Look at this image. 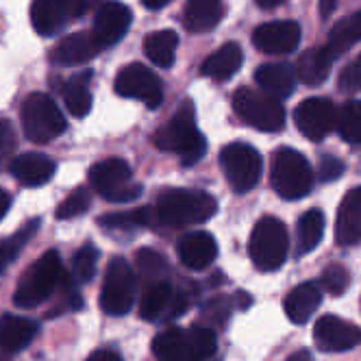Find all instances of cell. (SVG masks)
Returning a JSON list of instances; mask_svg holds the SVG:
<instances>
[{
	"label": "cell",
	"instance_id": "f35d334b",
	"mask_svg": "<svg viewBox=\"0 0 361 361\" xmlns=\"http://www.w3.org/2000/svg\"><path fill=\"white\" fill-rule=\"evenodd\" d=\"M98 266V250L94 244H85L74 252L72 259V279L76 283H90L96 274Z\"/></svg>",
	"mask_w": 361,
	"mask_h": 361
},
{
	"label": "cell",
	"instance_id": "7c38bea8",
	"mask_svg": "<svg viewBox=\"0 0 361 361\" xmlns=\"http://www.w3.org/2000/svg\"><path fill=\"white\" fill-rule=\"evenodd\" d=\"M133 302H135V272L122 257H114L100 290V309L107 316L120 318L131 312Z\"/></svg>",
	"mask_w": 361,
	"mask_h": 361
},
{
	"label": "cell",
	"instance_id": "db71d44e",
	"mask_svg": "<svg viewBox=\"0 0 361 361\" xmlns=\"http://www.w3.org/2000/svg\"><path fill=\"white\" fill-rule=\"evenodd\" d=\"M0 361H9L7 355H5V350H0Z\"/></svg>",
	"mask_w": 361,
	"mask_h": 361
},
{
	"label": "cell",
	"instance_id": "c3c4849f",
	"mask_svg": "<svg viewBox=\"0 0 361 361\" xmlns=\"http://www.w3.org/2000/svg\"><path fill=\"white\" fill-rule=\"evenodd\" d=\"M9 207H11V196H9V192L0 190V220L7 216Z\"/></svg>",
	"mask_w": 361,
	"mask_h": 361
},
{
	"label": "cell",
	"instance_id": "9c48e42d",
	"mask_svg": "<svg viewBox=\"0 0 361 361\" xmlns=\"http://www.w3.org/2000/svg\"><path fill=\"white\" fill-rule=\"evenodd\" d=\"M233 109L242 122L255 126L257 131L276 133L286 126V109L281 100L259 90L240 87L233 94Z\"/></svg>",
	"mask_w": 361,
	"mask_h": 361
},
{
	"label": "cell",
	"instance_id": "7402d4cb",
	"mask_svg": "<svg viewBox=\"0 0 361 361\" xmlns=\"http://www.w3.org/2000/svg\"><path fill=\"white\" fill-rule=\"evenodd\" d=\"M322 305V290L316 281L300 283L286 298V316L294 324H305L312 320L316 309Z\"/></svg>",
	"mask_w": 361,
	"mask_h": 361
},
{
	"label": "cell",
	"instance_id": "4dcf8cb0",
	"mask_svg": "<svg viewBox=\"0 0 361 361\" xmlns=\"http://www.w3.org/2000/svg\"><path fill=\"white\" fill-rule=\"evenodd\" d=\"M90 83H92V72H79L74 74L72 79L63 85V100L66 107L74 118H85L92 109V92H90Z\"/></svg>",
	"mask_w": 361,
	"mask_h": 361
},
{
	"label": "cell",
	"instance_id": "ba28073f",
	"mask_svg": "<svg viewBox=\"0 0 361 361\" xmlns=\"http://www.w3.org/2000/svg\"><path fill=\"white\" fill-rule=\"evenodd\" d=\"M90 185L109 202H131L142 194V185L133 180L131 166L120 157H109L94 164L87 172Z\"/></svg>",
	"mask_w": 361,
	"mask_h": 361
},
{
	"label": "cell",
	"instance_id": "8d00e7d4",
	"mask_svg": "<svg viewBox=\"0 0 361 361\" xmlns=\"http://www.w3.org/2000/svg\"><path fill=\"white\" fill-rule=\"evenodd\" d=\"M231 309H233V298L231 296H216L209 302H204L200 309V322L212 331H222L231 320Z\"/></svg>",
	"mask_w": 361,
	"mask_h": 361
},
{
	"label": "cell",
	"instance_id": "681fc988",
	"mask_svg": "<svg viewBox=\"0 0 361 361\" xmlns=\"http://www.w3.org/2000/svg\"><path fill=\"white\" fill-rule=\"evenodd\" d=\"M335 7H338V0H320V16L322 18L333 16Z\"/></svg>",
	"mask_w": 361,
	"mask_h": 361
},
{
	"label": "cell",
	"instance_id": "52a82bcc",
	"mask_svg": "<svg viewBox=\"0 0 361 361\" xmlns=\"http://www.w3.org/2000/svg\"><path fill=\"white\" fill-rule=\"evenodd\" d=\"M290 238L288 228L279 218L266 216L255 224L248 252L257 270L262 272H274L288 259Z\"/></svg>",
	"mask_w": 361,
	"mask_h": 361
},
{
	"label": "cell",
	"instance_id": "d590c367",
	"mask_svg": "<svg viewBox=\"0 0 361 361\" xmlns=\"http://www.w3.org/2000/svg\"><path fill=\"white\" fill-rule=\"evenodd\" d=\"M342 140L348 144H361V100H348L338 109V126Z\"/></svg>",
	"mask_w": 361,
	"mask_h": 361
},
{
	"label": "cell",
	"instance_id": "e575fe53",
	"mask_svg": "<svg viewBox=\"0 0 361 361\" xmlns=\"http://www.w3.org/2000/svg\"><path fill=\"white\" fill-rule=\"evenodd\" d=\"M37 228H39V218H33V220H29L27 224H24L20 231H16L11 238L0 240V274H3L9 268V264L20 255L24 244H27L33 238V233H35Z\"/></svg>",
	"mask_w": 361,
	"mask_h": 361
},
{
	"label": "cell",
	"instance_id": "3957f363",
	"mask_svg": "<svg viewBox=\"0 0 361 361\" xmlns=\"http://www.w3.org/2000/svg\"><path fill=\"white\" fill-rule=\"evenodd\" d=\"M216 348V331L202 324L192 329L172 326L152 340V357L157 361H209Z\"/></svg>",
	"mask_w": 361,
	"mask_h": 361
},
{
	"label": "cell",
	"instance_id": "7dc6e473",
	"mask_svg": "<svg viewBox=\"0 0 361 361\" xmlns=\"http://www.w3.org/2000/svg\"><path fill=\"white\" fill-rule=\"evenodd\" d=\"M233 305L240 309V312H246V309L252 305V298H250V294H246V292H238L235 298H233Z\"/></svg>",
	"mask_w": 361,
	"mask_h": 361
},
{
	"label": "cell",
	"instance_id": "8992f818",
	"mask_svg": "<svg viewBox=\"0 0 361 361\" xmlns=\"http://www.w3.org/2000/svg\"><path fill=\"white\" fill-rule=\"evenodd\" d=\"M270 180L281 198L300 200L314 188V170L302 152L283 146L272 154Z\"/></svg>",
	"mask_w": 361,
	"mask_h": 361
},
{
	"label": "cell",
	"instance_id": "484cf974",
	"mask_svg": "<svg viewBox=\"0 0 361 361\" xmlns=\"http://www.w3.org/2000/svg\"><path fill=\"white\" fill-rule=\"evenodd\" d=\"M255 81L262 87V92L274 96V98H288L294 92V70L288 63H264L257 68Z\"/></svg>",
	"mask_w": 361,
	"mask_h": 361
},
{
	"label": "cell",
	"instance_id": "7bdbcfd3",
	"mask_svg": "<svg viewBox=\"0 0 361 361\" xmlns=\"http://www.w3.org/2000/svg\"><path fill=\"white\" fill-rule=\"evenodd\" d=\"M338 87L346 94L361 92V53L348 66H344L338 79Z\"/></svg>",
	"mask_w": 361,
	"mask_h": 361
},
{
	"label": "cell",
	"instance_id": "44dd1931",
	"mask_svg": "<svg viewBox=\"0 0 361 361\" xmlns=\"http://www.w3.org/2000/svg\"><path fill=\"white\" fill-rule=\"evenodd\" d=\"M335 240L340 246H355L361 242V185L350 190L340 202Z\"/></svg>",
	"mask_w": 361,
	"mask_h": 361
},
{
	"label": "cell",
	"instance_id": "603a6c76",
	"mask_svg": "<svg viewBox=\"0 0 361 361\" xmlns=\"http://www.w3.org/2000/svg\"><path fill=\"white\" fill-rule=\"evenodd\" d=\"M39 333V324L22 318V316H13V314H5L0 316V350L5 353H18L24 350Z\"/></svg>",
	"mask_w": 361,
	"mask_h": 361
},
{
	"label": "cell",
	"instance_id": "f546056e",
	"mask_svg": "<svg viewBox=\"0 0 361 361\" xmlns=\"http://www.w3.org/2000/svg\"><path fill=\"white\" fill-rule=\"evenodd\" d=\"M324 235V214L320 209H309L296 222V257H305L318 248Z\"/></svg>",
	"mask_w": 361,
	"mask_h": 361
},
{
	"label": "cell",
	"instance_id": "2e32d148",
	"mask_svg": "<svg viewBox=\"0 0 361 361\" xmlns=\"http://www.w3.org/2000/svg\"><path fill=\"white\" fill-rule=\"evenodd\" d=\"M314 342L322 353H346L361 344V329L329 314L316 320Z\"/></svg>",
	"mask_w": 361,
	"mask_h": 361
},
{
	"label": "cell",
	"instance_id": "1f68e13d",
	"mask_svg": "<svg viewBox=\"0 0 361 361\" xmlns=\"http://www.w3.org/2000/svg\"><path fill=\"white\" fill-rule=\"evenodd\" d=\"M135 264H137V276L142 283V290L148 286H157L170 279L168 262L166 257L152 248H140L135 252Z\"/></svg>",
	"mask_w": 361,
	"mask_h": 361
},
{
	"label": "cell",
	"instance_id": "f5cc1de1",
	"mask_svg": "<svg viewBox=\"0 0 361 361\" xmlns=\"http://www.w3.org/2000/svg\"><path fill=\"white\" fill-rule=\"evenodd\" d=\"M257 5H259L262 9H274V7H279V5H283L286 0H255Z\"/></svg>",
	"mask_w": 361,
	"mask_h": 361
},
{
	"label": "cell",
	"instance_id": "f6af8a7d",
	"mask_svg": "<svg viewBox=\"0 0 361 361\" xmlns=\"http://www.w3.org/2000/svg\"><path fill=\"white\" fill-rule=\"evenodd\" d=\"M68 3V9H70V16H72V20L74 18H81V16H85L90 9H94L100 0H66Z\"/></svg>",
	"mask_w": 361,
	"mask_h": 361
},
{
	"label": "cell",
	"instance_id": "cb8c5ba5",
	"mask_svg": "<svg viewBox=\"0 0 361 361\" xmlns=\"http://www.w3.org/2000/svg\"><path fill=\"white\" fill-rule=\"evenodd\" d=\"M72 20L66 0H33L31 24L39 35H55Z\"/></svg>",
	"mask_w": 361,
	"mask_h": 361
},
{
	"label": "cell",
	"instance_id": "bcb514c9",
	"mask_svg": "<svg viewBox=\"0 0 361 361\" xmlns=\"http://www.w3.org/2000/svg\"><path fill=\"white\" fill-rule=\"evenodd\" d=\"M87 361H122V357L111 348H98L87 357Z\"/></svg>",
	"mask_w": 361,
	"mask_h": 361
},
{
	"label": "cell",
	"instance_id": "74e56055",
	"mask_svg": "<svg viewBox=\"0 0 361 361\" xmlns=\"http://www.w3.org/2000/svg\"><path fill=\"white\" fill-rule=\"evenodd\" d=\"M55 294H59V298H57V305L48 312V318H57L61 314L76 312V309H81V305H83L81 292H79V288H76V281L68 274L63 276L61 286L57 288Z\"/></svg>",
	"mask_w": 361,
	"mask_h": 361
},
{
	"label": "cell",
	"instance_id": "ab89813d",
	"mask_svg": "<svg viewBox=\"0 0 361 361\" xmlns=\"http://www.w3.org/2000/svg\"><path fill=\"white\" fill-rule=\"evenodd\" d=\"M90 207H92V194H90V190L87 188H76V190H72L59 202L55 216L59 220H72V218L83 216Z\"/></svg>",
	"mask_w": 361,
	"mask_h": 361
},
{
	"label": "cell",
	"instance_id": "9a60e30c",
	"mask_svg": "<svg viewBox=\"0 0 361 361\" xmlns=\"http://www.w3.org/2000/svg\"><path fill=\"white\" fill-rule=\"evenodd\" d=\"M300 37L302 29L296 20H276L257 27L252 33V44L266 55H288L298 48Z\"/></svg>",
	"mask_w": 361,
	"mask_h": 361
},
{
	"label": "cell",
	"instance_id": "5b68a950",
	"mask_svg": "<svg viewBox=\"0 0 361 361\" xmlns=\"http://www.w3.org/2000/svg\"><path fill=\"white\" fill-rule=\"evenodd\" d=\"M63 276H66V270H63L59 252L46 250L18 281V288L13 292V302L20 309H33L46 302L57 292Z\"/></svg>",
	"mask_w": 361,
	"mask_h": 361
},
{
	"label": "cell",
	"instance_id": "b9f144b4",
	"mask_svg": "<svg viewBox=\"0 0 361 361\" xmlns=\"http://www.w3.org/2000/svg\"><path fill=\"white\" fill-rule=\"evenodd\" d=\"M16 131L9 120H0V172L7 170L16 154Z\"/></svg>",
	"mask_w": 361,
	"mask_h": 361
},
{
	"label": "cell",
	"instance_id": "d4e9b609",
	"mask_svg": "<svg viewBox=\"0 0 361 361\" xmlns=\"http://www.w3.org/2000/svg\"><path fill=\"white\" fill-rule=\"evenodd\" d=\"M242 61H244V53L240 44L228 42L202 61L200 72L214 81H228L242 68Z\"/></svg>",
	"mask_w": 361,
	"mask_h": 361
},
{
	"label": "cell",
	"instance_id": "f907efd6",
	"mask_svg": "<svg viewBox=\"0 0 361 361\" xmlns=\"http://www.w3.org/2000/svg\"><path fill=\"white\" fill-rule=\"evenodd\" d=\"M288 361H314V355H312V350L300 348V350H296L294 355H290Z\"/></svg>",
	"mask_w": 361,
	"mask_h": 361
},
{
	"label": "cell",
	"instance_id": "ffe728a7",
	"mask_svg": "<svg viewBox=\"0 0 361 361\" xmlns=\"http://www.w3.org/2000/svg\"><path fill=\"white\" fill-rule=\"evenodd\" d=\"M16 180L24 188H42L55 176L57 164L42 152H24L20 157H13L9 166Z\"/></svg>",
	"mask_w": 361,
	"mask_h": 361
},
{
	"label": "cell",
	"instance_id": "d6a6232c",
	"mask_svg": "<svg viewBox=\"0 0 361 361\" xmlns=\"http://www.w3.org/2000/svg\"><path fill=\"white\" fill-rule=\"evenodd\" d=\"M178 35L174 31H152L144 39V50L148 59L159 68H172L176 57Z\"/></svg>",
	"mask_w": 361,
	"mask_h": 361
},
{
	"label": "cell",
	"instance_id": "30bf717a",
	"mask_svg": "<svg viewBox=\"0 0 361 361\" xmlns=\"http://www.w3.org/2000/svg\"><path fill=\"white\" fill-rule=\"evenodd\" d=\"M66 118L61 109L57 107V102L42 94L35 92L31 94L22 105V128L24 135L35 144H48L55 137H59L66 131Z\"/></svg>",
	"mask_w": 361,
	"mask_h": 361
},
{
	"label": "cell",
	"instance_id": "83f0119b",
	"mask_svg": "<svg viewBox=\"0 0 361 361\" xmlns=\"http://www.w3.org/2000/svg\"><path fill=\"white\" fill-rule=\"evenodd\" d=\"M361 42V11L346 16L344 20H340L335 27L329 31V39L324 44L326 55L333 59L342 57L346 50H350L355 44Z\"/></svg>",
	"mask_w": 361,
	"mask_h": 361
},
{
	"label": "cell",
	"instance_id": "8fae6325",
	"mask_svg": "<svg viewBox=\"0 0 361 361\" xmlns=\"http://www.w3.org/2000/svg\"><path fill=\"white\" fill-rule=\"evenodd\" d=\"M262 154L246 142H231L220 150V168L226 183L238 194L250 192L262 178Z\"/></svg>",
	"mask_w": 361,
	"mask_h": 361
},
{
	"label": "cell",
	"instance_id": "f1b7e54d",
	"mask_svg": "<svg viewBox=\"0 0 361 361\" xmlns=\"http://www.w3.org/2000/svg\"><path fill=\"white\" fill-rule=\"evenodd\" d=\"M329 68H331V57L326 55L324 46L320 48H309L296 59L294 66V76L305 83V85H320L326 81L329 76Z\"/></svg>",
	"mask_w": 361,
	"mask_h": 361
},
{
	"label": "cell",
	"instance_id": "4316f807",
	"mask_svg": "<svg viewBox=\"0 0 361 361\" xmlns=\"http://www.w3.org/2000/svg\"><path fill=\"white\" fill-rule=\"evenodd\" d=\"M222 20V0H188L183 24L190 33H207Z\"/></svg>",
	"mask_w": 361,
	"mask_h": 361
},
{
	"label": "cell",
	"instance_id": "60d3db41",
	"mask_svg": "<svg viewBox=\"0 0 361 361\" xmlns=\"http://www.w3.org/2000/svg\"><path fill=\"white\" fill-rule=\"evenodd\" d=\"M320 283H322V288L329 294L342 296L348 290V286H350V272L342 264H331L329 268H324Z\"/></svg>",
	"mask_w": 361,
	"mask_h": 361
},
{
	"label": "cell",
	"instance_id": "816d5d0a",
	"mask_svg": "<svg viewBox=\"0 0 361 361\" xmlns=\"http://www.w3.org/2000/svg\"><path fill=\"white\" fill-rule=\"evenodd\" d=\"M168 3H172V0H142V5L150 11H157V9H164Z\"/></svg>",
	"mask_w": 361,
	"mask_h": 361
},
{
	"label": "cell",
	"instance_id": "e0dca14e",
	"mask_svg": "<svg viewBox=\"0 0 361 361\" xmlns=\"http://www.w3.org/2000/svg\"><path fill=\"white\" fill-rule=\"evenodd\" d=\"M131 20L133 13L126 5L118 3V0H107L96 11L92 35L96 37L100 48H109L118 44L126 35V31L131 29Z\"/></svg>",
	"mask_w": 361,
	"mask_h": 361
},
{
	"label": "cell",
	"instance_id": "4fadbf2b",
	"mask_svg": "<svg viewBox=\"0 0 361 361\" xmlns=\"http://www.w3.org/2000/svg\"><path fill=\"white\" fill-rule=\"evenodd\" d=\"M116 94L142 100L148 109H157L164 102V81L142 63H128L116 76Z\"/></svg>",
	"mask_w": 361,
	"mask_h": 361
},
{
	"label": "cell",
	"instance_id": "ac0fdd59",
	"mask_svg": "<svg viewBox=\"0 0 361 361\" xmlns=\"http://www.w3.org/2000/svg\"><path fill=\"white\" fill-rule=\"evenodd\" d=\"M176 252L188 270H204L218 257V242L207 231H190L178 240Z\"/></svg>",
	"mask_w": 361,
	"mask_h": 361
},
{
	"label": "cell",
	"instance_id": "836d02e7",
	"mask_svg": "<svg viewBox=\"0 0 361 361\" xmlns=\"http://www.w3.org/2000/svg\"><path fill=\"white\" fill-rule=\"evenodd\" d=\"M98 224L107 231H140L144 226L157 224V222H154V212L150 207H140V209H131V212L100 216Z\"/></svg>",
	"mask_w": 361,
	"mask_h": 361
},
{
	"label": "cell",
	"instance_id": "7a4b0ae2",
	"mask_svg": "<svg viewBox=\"0 0 361 361\" xmlns=\"http://www.w3.org/2000/svg\"><path fill=\"white\" fill-rule=\"evenodd\" d=\"M154 222L164 226H194L216 216L218 200L202 190H166L154 204Z\"/></svg>",
	"mask_w": 361,
	"mask_h": 361
},
{
	"label": "cell",
	"instance_id": "d6986e66",
	"mask_svg": "<svg viewBox=\"0 0 361 361\" xmlns=\"http://www.w3.org/2000/svg\"><path fill=\"white\" fill-rule=\"evenodd\" d=\"M100 46L96 37L90 31H79L63 37L53 50H50V61L61 66V68H72V66H81L92 61L98 53Z\"/></svg>",
	"mask_w": 361,
	"mask_h": 361
},
{
	"label": "cell",
	"instance_id": "277c9868",
	"mask_svg": "<svg viewBox=\"0 0 361 361\" xmlns=\"http://www.w3.org/2000/svg\"><path fill=\"white\" fill-rule=\"evenodd\" d=\"M198 294V288L192 281L180 279L176 286L174 283L164 281L157 286H148L142 290L140 298V318L146 322H172L180 318L188 307L192 305V298Z\"/></svg>",
	"mask_w": 361,
	"mask_h": 361
},
{
	"label": "cell",
	"instance_id": "5bb4252c",
	"mask_svg": "<svg viewBox=\"0 0 361 361\" xmlns=\"http://www.w3.org/2000/svg\"><path fill=\"white\" fill-rule=\"evenodd\" d=\"M296 128L312 142H322L338 126V107L329 98H307L294 111Z\"/></svg>",
	"mask_w": 361,
	"mask_h": 361
},
{
	"label": "cell",
	"instance_id": "ee69618b",
	"mask_svg": "<svg viewBox=\"0 0 361 361\" xmlns=\"http://www.w3.org/2000/svg\"><path fill=\"white\" fill-rule=\"evenodd\" d=\"M342 172H344V164L338 157H333V154H322L320 164H318V176H320V180L329 183V180L340 178Z\"/></svg>",
	"mask_w": 361,
	"mask_h": 361
},
{
	"label": "cell",
	"instance_id": "6da1fadb",
	"mask_svg": "<svg viewBox=\"0 0 361 361\" xmlns=\"http://www.w3.org/2000/svg\"><path fill=\"white\" fill-rule=\"evenodd\" d=\"M152 144L164 152L178 154L183 166H194L202 159L207 142L196 126V109L192 100H183L176 114L152 135Z\"/></svg>",
	"mask_w": 361,
	"mask_h": 361
}]
</instances>
